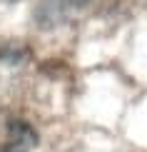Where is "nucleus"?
<instances>
[{
  "label": "nucleus",
  "mask_w": 147,
  "mask_h": 152,
  "mask_svg": "<svg viewBox=\"0 0 147 152\" xmlns=\"http://www.w3.org/2000/svg\"><path fill=\"white\" fill-rule=\"evenodd\" d=\"M3 3H15V0H3Z\"/></svg>",
  "instance_id": "nucleus-2"
},
{
  "label": "nucleus",
  "mask_w": 147,
  "mask_h": 152,
  "mask_svg": "<svg viewBox=\"0 0 147 152\" xmlns=\"http://www.w3.org/2000/svg\"><path fill=\"white\" fill-rule=\"evenodd\" d=\"M35 142H37V137H35V132L30 130V125L15 120L8 127V142H5L3 152H33Z\"/></svg>",
  "instance_id": "nucleus-1"
}]
</instances>
